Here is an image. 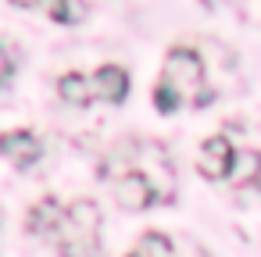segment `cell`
<instances>
[{"label": "cell", "instance_id": "1", "mask_svg": "<svg viewBox=\"0 0 261 257\" xmlns=\"http://www.w3.org/2000/svg\"><path fill=\"white\" fill-rule=\"evenodd\" d=\"M204 100H207V93H204V61H200L193 50H186V47L168 50L161 82H158V90H154L158 111L172 115V111H179V107H186V104H190V107H200Z\"/></svg>", "mask_w": 261, "mask_h": 257}, {"label": "cell", "instance_id": "2", "mask_svg": "<svg viewBox=\"0 0 261 257\" xmlns=\"http://www.w3.org/2000/svg\"><path fill=\"white\" fill-rule=\"evenodd\" d=\"M61 257H100V207L93 200H75L58 225Z\"/></svg>", "mask_w": 261, "mask_h": 257}, {"label": "cell", "instance_id": "3", "mask_svg": "<svg viewBox=\"0 0 261 257\" xmlns=\"http://www.w3.org/2000/svg\"><path fill=\"white\" fill-rule=\"evenodd\" d=\"M115 200H118L122 207H129V211H140V207H150V204L158 200V189H154V182H150L147 175L125 172V175L115 182Z\"/></svg>", "mask_w": 261, "mask_h": 257}, {"label": "cell", "instance_id": "4", "mask_svg": "<svg viewBox=\"0 0 261 257\" xmlns=\"http://www.w3.org/2000/svg\"><path fill=\"white\" fill-rule=\"evenodd\" d=\"M232 143L225 139V136H211V139H204V147H200V172L207 175V179H225L229 175V164H232Z\"/></svg>", "mask_w": 261, "mask_h": 257}, {"label": "cell", "instance_id": "5", "mask_svg": "<svg viewBox=\"0 0 261 257\" xmlns=\"http://www.w3.org/2000/svg\"><path fill=\"white\" fill-rule=\"evenodd\" d=\"M93 93H97V100H108V104H122L125 97H129V75H125V68H118V65H104L93 79Z\"/></svg>", "mask_w": 261, "mask_h": 257}, {"label": "cell", "instance_id": "6", "mask_svg": "<svg viewBox=\"0 0 261 257\" xmlns=\"http://www.w3.org/2000/svg\"><path fill=\"white\" fill-rule=\"evenodd\" d=\"M0 154H4L8 161H15L18 168H29V164L40 157V139H36L33 132H25V129L4 132V136H0Z\"/></svg>", "mask_w": 261, "mask_h": 257}, {"label": "cell", "instance_id": "7", "mask_svg": "<svg viewBox=\"0 0 261 257\" xmlns=\"http://www.w3.org/2000/svg\"><path fill=\"white\" fill-rule=\"evenodd\" d=\"M61 218H65L61 204H58L54 196H43L40 204H33V211H29L25 225H29V232H36V236H50V232H58Z\"/></svg>", "mask_w": 261, "mask_h": 257}, {"label": "cell", "instance_id": "8", "mask_svg": "<svg viewBox=\"0 0 261 257\" xmlns=\"http://www.w3.org/2000/svg\"><path fill=\"white\" fill-rule=\"evenodd\" d=\"M229 179L236 186H250L261 179V154L257 150H236L232 164H229Z\"/></svg>", "mask_w": 261, "mask_h": 257}, {"label": "cell", "instance_id": "9", "mask_svg": "<svg viewBox=\"0 0 261 257\" xmlns=\"http://www.w3.org/2000/svg\"><path fill=\"white\" fill-rule=\"evenodd\" d=\"M58 90H61V97H65L68 104H79V107L97 100V93H93V82H90L86 75H79V72H68V75H61Z\"/></svg>", "mask_w": 261, "mask_h": 257}, {"label": "cell", "instance_id": "10", "mask_svg": "<svg viewBox=\"0 0 261 257\" xmlns=\"http://www.w3.org/2000/svg\"><path fill=\"white\" fill-rule=\"evenodd\" d=\"M129 257H172V239L161 236V232H147Z\"/></svg>", "mask_w": 261, "mask_h": 257}, {"label": "cell", "instance_id": "11", "mask_svg": "<svg viewBox=\"0 0 261 257\" xmlns=\"http://www.w3.org/2000/svg\"><path fill=\"white\" fill-rule=\"evenodd\" d=\"M40 4H47V11H50L54 22H75L83 15L79 0H40Z\"/></svg>", "mask_w": 261, "mask_h": 257}, {"label": "cell", "instance_id": "12", "mask_svg": "<svg viewBox=\"0 0 261 257\" xmlns=\"http://www.w3.org/2000/svg\"><path fill=\"white\" fill-rule=\"evenodd\" d=\"M11 72H15V65H11V58H8V50H4V43H0V86L11 79Z\"/></svg>", "mask_w": 261, "mask_h": 257}, {"label": "cell", "instance_id": "13", "mask_svg": "<svg viewBox=\"0 0 261 257\" xmlns=\"http://www.w3.org/2000/svg\"><path fill=\"white\" fill-rule=\"evenodd\" d=\"M11 4H15V8H36L40 0H11Z\"/></svg>", "mask_w": 261, "mask_h": 257}]
</instances>
